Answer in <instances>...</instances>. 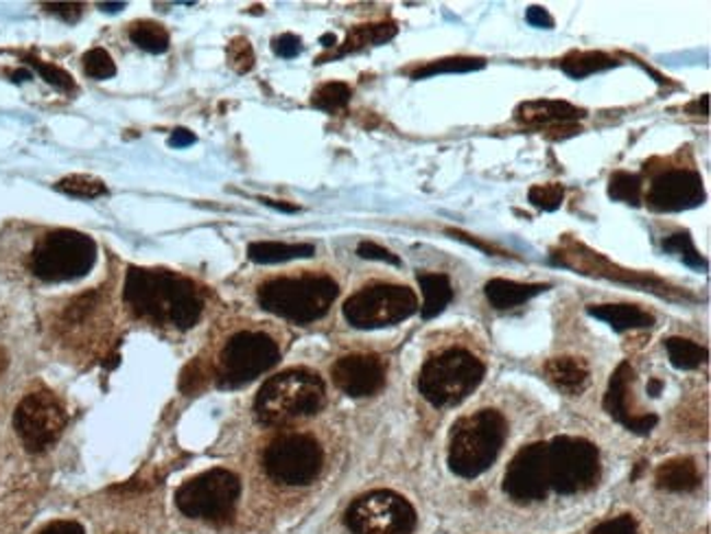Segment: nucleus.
<instances>
[{
  "label": "nucleus",
  "instance_id": "a19ab883",
  "mask_svg": "<svg viewBox=\"0 0 711 534\" xmlns=\"http://www.w3.org/2000/svg\"><path fill=\"white\" fill-rule=\"evenodd\" d=\"M204 384H206V375H204V368H202L199 362H193L191 366L184 368V373H182V382H180V388H182L184 393H195V390H199Z\"/></svg>",
  "mask_w": 711,
  "mask_h": 534
},
{
  "label": "nucleus",
  "instance_id": "4be33fe9",
  "mask_svg": "<svg viewBox=\"0 0 711 534\" xmlns=\"http://www.w3.org/2000/svg\"><path fill=\"white\" fill-rule=\"evenodd\" d=\"M546 289L548 285H528V283H515L506 279H493L486 283V298L495 309H513L543 294Z\"/></svg>",
  "mask_w": 711,
  "mask_h": 534
},
{
  "label": "nucleus",
  "instance_id": "6ab92c4d",
  "mask_svg": "<svg viewBox=\"0 0 711 534\" xmlns=\"http://www.w3.org/2000/svg\"><path fill=\"white\" fill-rule=\"evenodd\" d=\"M548 382L565 395H581L589 384V368L576 357H554L546 364Z\"/></svg>",
  "mask_w": 711,
  "mask_h": 534
},
{
  "label": "nucleus",
  "instance_id": "de8ad7c7",
  "mask_svg": "<svg viewBox=\"0 0 711 534\" xmlns=\"http://www.w3.org/2000/svg\"><path fill=\"white\" fill-rule=\"evenodd\" d=\"M125 7V2H101L99 9L107 11V13H114V11H121Z\"/></svg>",
  "mask_w": 711,
  "mask_h": 534
},
{
  "label": "nucleus",
  "instance_id": "bb28decb",
  "mask_svg": "<svg viewBox=\"0 0 711 534\" xmlns=\"http://www.w3.org/2000/svg\"><path fill=\"white\" fill-rule=\"evenodd\" d=\"M666 349H668L673 366L679 371H695L708 362V349H703L701 344H697L692 340L670 338L666 342Z\"/></svg>",
  "mask_w": 711,
  "mask_h": 534
},
{
  "label": "nucleus",
  "instance_id": "72a5a7b5",
  "mask_svg": "<svg viewBox=\"0 0 711 534\" xmlns=\"http://www.w3.org/2000/svg\"><path fill=\"white\" fill-rule=\"evenodd\" d=\"M563 197H565V189H563V184H557V182H550V184H537V186H532L530 193H528V200H530L537 208H541V211H546V213H552V211L561 208Z\"/></svg>",
  "mask_w": 711,
  "mask_h": 534
},
{
  "label": "nucleus",
  "instance_id": "37998d69",
  "mask_svg": "<svg viewBox=\"0 0 711 534\" xmlns=\"http://www.w3.org/2000/svg\"><path fill=\"white\" fill-rule=\"evenodd\" d=\"M526 20H528L532 26H541V29H552V26H554L552 15H550L548 9H543V7H530V9L526 11Z\"/></svg>",
  "mask_w": 711,
  "mask_h": 534
},
{
  "label": "nucleus",
  "instance_id": "9b49d317",
  "mask_svg": "<svg viewBox=\"0 0 711 534\" xmlns=\"http://www.w3.org/2000/svg\"><path fill=\"white\" fill-rule=\"evenodd\" d=\"M344 522L353 534H412L416 511L399 493L372 491L348 507Z\"/></svg>",
  "mask_w": 711,
  "mask_h": 534
},
{
  "label": "nucleus",
  "instance_id": "dca6fc26",
  "mask_svg": "<svg viewBox=\"0 0 711 534\" xmlns=\"http://www.w3.org/2000/svg\"><path fill=\"white\" fill-rule=\"evenodd\" d=\"M335 386L353 397H372L386 384V364L377 355H346L335 362L333 371Z\"/></svg>",
  "mask_w": 711,
  "mask_h": 534
},
{
  "label": "nucleus",
  "instance_id": "f03ea898",
  "mask_svg": "<svg viewBox=\"0 0 711 534\" xmlns=\"http://www.w3.org/2000/svg\"><path fill=\"white\" fill-rule=\"evenodd\" d=\"M324 404V382L311 371L294 368L270 377L261 386L254 399V417L263 425L278 428L318 414Z\"/></svg>",
  "mask_w": 711,
  "mask_h": 534
},
{
  "label": "nucleus",
  "instance_id": "aec40b11",
  "mask_svg": "<svg viewBox=\"0 0 711 534\" xmlns=\"http://www.w3.org/2000/svg\"><path fill=\"white\" fill-rule=\"evenodd\" d=\"M655 482L662 491H668V493H690V491L699 489L701 474L692 458H675V461L664 463L657 469Z\"/></svg>",
  "mask_w": 711,
  "mask_h": 534
},
{
  "label": "nucleus",
  "instance_id": "a18cd8bd",
  "mask_svg": "<svg viewBox=\"0 0 711 534\" xmlns=\"http://www.w3.org/2000/svg\"><path fill=\"white\" fill-rule=\"evenodd\" d=\"M193 143H195V134L188 132V129H184V127L173 129L171 136H169V145L171 147H186V145H193Z\"/></svg>",
  "mask_w": 711,
  "mask_h": 534
},
{
  "label": "nucleus",
  "instance_id": "5701e85b",
  "mask_svg": "<svg viewBox=\"0 0 711 534\" xmlns=\"http://www.w3.org/2000/svg\"><path fill=\"white\" fill-rule=\"evenodd\" d=\"M316 254V248L311 243H283V241H256L250 243L248 257L252 263L259 265H272V263H285L294 259H309Z\"/></svg>",
  "mask_w": 711,
  "mask_h": 534
},
{
  "label": "nucleus",
  "instance_id": "473e14b6",
  "mask_svg": "<svg viewBox=\"0 0 711 534\" xmlns=\"http://www.w3.org/2000/svg\"><path fill=\"white\" fill-rule=\"evenodd\" d=\"M664 250L666 252H673V254H679L684 259V263H688L690 268H697V270H706L708 268V261L695 248V241H692L690 232H677V235L668 237L664 241Z\"/></svg>",
  "mask_w": 711,
  "mask_h": 534
},
{
  "label": "nucleus",
  "instance_id": "f3484780",
  "mask_svg": "<svg viewBox=\"0 0 711 534\" xmlns=\"http://www.w3.org/2000/svg\"><path fill=\"white\" fill-rule=\"evenodd\" d=\"M633 379H635V371L631 368L629 362H622L611 377V384H609V390L605 397V410L620 425H624L629 432L651 434L660 419L655 414H633V410L629 408V390L633 386Z\"/></svg>",
  "mask_w": 711,
  "mask_h": 534
},
{
  "label": "nucleus",
  "instance_id": "b1692460",
  "mask_svg": "<svg viewBox=\"0 0 711 534\" xmlns=\"http://www.w3.org/2000/svg\"><path fill=\"white\" fill-rule=\"evenodd\" d=\"M418 285L423 289V307L421 314L425 320H432L445 311V307L454 300V287L447 274L421 272Z\"/></svg>",
  "mask_w": 711,
  "mask_h": 534
},
{
  "label": "nucleus",
  "instance_id": "09e8293b",
  "mask_svg": "<svg viewBox=\"0 0 711 534\" xmlns=\"http://www.w3.org/2000/svg\"><path fill=\"white\" fill-rule=\"evenodd\" d=\"M11 77H13V81H26V79H31V72L28 70H15Z\"/></svg>",
  "mask_w": 711,
  "mask_h": 534
},
{
  "label": "nucleus",
  "instance_id": "603ef678",
  "mask_svg": "<svg viewBox=\"0 0 711 534\" xmlns=\"http://www.w3.org/2000/svg\"><path fill=\"white\" fill-rule=\"evenodd\" d=\"M7 371V355H4V351H0V375Z\"/></svg>",
  "mask_w": 711,
  "mask_h": 534
},
{
  "label": "nucleus",
  "instance_id": "2eb2a0df",
  "mask_svg": "<svg viewBox=\"0 0 711 534\" xmlns=\"http://www.w3.org/2000/svg\"><path fill=\"white\" fill-rule=\"evenodd\" d=\"M706 202L703 180L697 171L675 169L662 173L649 193V206L657 213H681Z\"/></svg>",
  "mask_w": 711,
  "mask_h": 534
},
{
  "label": "nucleus",
  "instance_id": "6e6552de",
  "mask_svg": "<svg viewBox=\"0 0 711 534\" xmlns=\"http://www.w3.org/2000/svg\"><path fill=\"white\" fill-rule=\"evenodd\" d=\"M548 476L550 489L561 496L589 491L600 478L598 450L585 439H554L548 443Z\"/></svg>",
  "mask_w": 711,
  "mask_h": 534
},
{
  "label": "nucleus",
  "instance_id": "412c9836",
  "mask_svg": "<svg viewBox=\"0 0 711 534\" xmlns=\"http://www.w3.org/2000/svg\"><path fill=\"white\" fill-rule=\"evenodd\" d=\"M589 314L594 318L607 322L618 333H624L631 329H646V327L655 325V318L635 305H598V307L594 305V307H589Z\"/></svg>",
  "mask_w": 711,
  "mask_h": 534
},
{
  "label": "nucleus",
  "instance_id": "a878e982",
  "mask_svg": "<svg viewBox=\"0 0 711 534\" xmlns=\"http://www.w3.org/2000/svg\"><path fill=\"white\" fill-rule=\"evenodd\" d=\"M129 37L138 48H142L147 53H153V55L164 53L169 48V42H171L169 31L160 22H151V20H140V22L131 24Z\"/></svg>",
  "mask_w": 711,
  "mask_h": 534
},
{
  "label": "nucleus",
  "instance_id": "49530a36",
  "mask_svg": "<svg viewBox=\"0 0 711 534\" xmlns=\"http://www.w3.org/2000/svg\"><path fill=\"white\" fill-rule=\"evenodd\" d=\"M261 202L267 204V206H272V208L285 211V213H296V211H298V206H294V204H283V202H276V200H261Z\"/></svg>",
  "mask_w": 711,
  "mask_h": 534
},
{
  "label": "nucleus",
  "instance_id": "a211bd4d",
  "mask_svg": "<svg viewBox=\"0 0 711 534\" xmlns=\"http://www.w3.org/2000/svg\"><path fill=\"white\" fill-rule=\"evenodd\" d=\"M585 116V110L567 101H528L517 107V121L530 127H565Z\"/></svg>",
  "mask_w": 711,
  "mask_h": 534
},
{
  "label": "nucleus",
  "instance_id": "f8f14e48",
  "mask_svg": "<svg viewBox=\"0 0 711 534\" xmlns=\"http://www.w3.org/2000/svg\"><path fill=\"white\" fill-rule=\"evenodd\" d=\"M263 465L272 480L287 487H305L322 469V450L311 436L285 434L270 443L263 454Z\"/></svg>",
  "mask_w": 711,
  "mask_h": 534
},
{
  "label": "nucleus",
  "instance_id": "0eeeda50",
  "mask_svg": "<svg viewBox=\"0 0 711 534\" xmlns=\"http://www.w3.org/2000/svg\"><path fill=\"white\" fill-rule=\"evenodd\" d=\"M241 496V482L232 471L210 469L191 478L175 491V504L182 515L210 524L232 520Z\"/></svg>",
  "mask_w": 711,
  "mask_h": 534
},
{
  "label": "nucleus",
  "instance_id": "4c0bfd02",
  "mask_svg": "<svg viewBox=\"0 0 711 534\" xmlns=\"http://www.w3.org/2000/svg\"><path fill=\"white\" fill-rule=\"evenodd\" d=\"M357 254L362 259H370V261H383V263H390V265H401L399 257L392 254L390 250L377 246L375 241H362L359 248H357Z\"/></svg>",
  "mask_w": 711,
  "mask_h": 534
},
{
  "label": "nucleus",
  "instance_id": "c03bdc74",
  "mask_svg": "<svg viewBox=\"0 0 711 534\" xmlns=\"http://www.w3.org/2000/svg\"><path fill=\"white\" fill-rule=\"evenodd\" d=\"M37 534H85L77 522H53Z\"/></svg>",
  "mask_w": 711,
  "mask_h": 534
},
{
  "label": "nucleus",
  "instance_id": "ea45409f",
  "mask_svg": "<svg viewBox=\"0 0 711 534\" xmlns=\"http://www.w3.org/2000/svg\"><path fill=\"white\" fill-rule=\"evenodd\" d=\"M272 48H274V53H276L278 57L291 59V57L300 55V50H302V39H300L298 35H294V33H285V35H280V37H276V39L272 42Z\"/></svg>",
  "mask_w": 711,
  "mask_h": 534
},
{
  "label": "nucleus",
  "instance_id": "c756f323",
  "mask_svg": "<svg viewBox=\"0 0 711 534\" xmlns=\"http://www.w3.org/2000/svg\"><path fill=\"white\" fill-rule=\"evenodd\" d=\"M484 66H486V61L482 57H449V59H438V61H432V64L418 68L412 77L425 79V77L443 75V72H471V70H480Z\"/></svg>",
  "mask_w": 711,
  "mask_h": 534
},
{
  "label": "nucleus",
  "instance_id": "58836bf2",
  "mask_svg": "<svg viewBox=\"0 0 711 534\" xmlns=\"http://www.w3.org/2000/svg\"><path fill=\"white\" fill-rule=\"evenodd\" d=\"M592 534H640L638 533V522L631 515H622L616 520H609L600 526H596Z\"/></svg>",
  "mask_w": 711,
  "mask_h": 534
},
{
  "label": "nucleus",
  "instance_id": "7c9ffc66",
  "mask_svg": "<svg viewBox=\"0 0 711 534\" xmlns=\"http://www.w3.org/2000/svg\"><path fill=\"white\" fill-rule=\"evenodd\" d=\"M609 195L616 202L640 206V202H642V178L635 175V173H627V171L613 173L611 180H609Z\"/></svg>",
  "mask_w": 711,
  "mask_h": 534
},
{
  "label": "nucleus",
  "instance_id": "c9c22d12",
  "mask_svg": "<svg viewBox=\"0 0 711 534\" xmlns=\"http://www.w3.org/2000/svg\"><path fill=\"white\" fill-rule=\"evenodd\" d=\"M228 61L237 72H248L254 66V50L245 37H234L228 46Z\"/></svg>",
  "mask_w": 711,
  "mask_h": 534
},
{
  "label": "nucleus",
  "instance_id": "2f4dec72",
  "mask_svg": "<svg viewBox=\"0 0 711 534\" xmlns=\"http://www.w3.org/2000/svg\"><path fill=\"white\" fill-rule=\"evenodd\" d=\"M351 88L342 81H331V83H324L320 86L316 92H313V107L318 110H324V112H337L342 110L348 101H351Z\"/></svg>",
  "mask_w": 711,
  "mask_h": 534
},
{
  "label": "nucleus",
  "instance_id": "39448f33",
  "mask_svg": "<svg viewBox=\"0 0 711 534\" xmlns=\"http://www.w3.org/2000/svg\"><path fill=\"white\" fill-rule=\"evenodd\" d=\"M484 364L469 351H447L425 362L418 390L436 408H454L462 404L484 379Z\"/></svg>",
  "mask_w": 711,
  "mask_h": 534
},
{
  "label": "nucleus",
  "instance_id": "f257e3e1",
  "mask_svg": "<svg viewBox=\"0 0 711 534\" xmlns=\"http://www.w3.org/2000/svg\"><path fill=\"white\" fill-rule=\"evenodd\" d=\"M123 296L136 316L177 329H191L204 309L195 285L167 270L131 268Z\"/></svg>",
  "mask_w": 711,
  "mask_h": 534
},
{
  "label": "nucleus",
  "instance_id": "1a4fd4ad",
  "mask_svg": "<svg viewBox=\"0 0 711 534\" xmlns=\"http://www.w3.org/2000/svg\"><path fill=\"white\" fill-rule=\"evenodd\" d=\"M418 311V298L403 285H372L344 303V318L355 329H383Z\"/></svg>",
  "mask_w": 711,
  "mask_h": 534
},
{
  "label": "nucleus",
  "instance_id": "8fccbe9b",
  "mask_svg": "<svg viewBox=\"0 0 711 534\" xmlns=\"http://www.w3.org/2000/svg\"><path fill=\"white\" fill-rule=\"evenodd\" d=\"M662 393V382H651V386H649V395H653V397H657Z\"/></svg>",
  "mask_w": 711,
  "mask_h": 534
},
{
  "label": "nucleus",
  "instance_id": "e433bc0d",
  "mask_svg": "<svg viewBox=\"0 0 711 534\" xmlns=\"http://www.w3.org/2000/svg\"><path fill=\"white\" fill-rule=\"evenodd\" d=\"M28 64L55 88L59 90H72L74 88V79L70 77V72H66L64 68L55 66V64H46V61H39V59H28Z\"/></svg>",
  "mask_w": 711,
  "mask_h": 534
},
{
  "label": "nucleus",
  "instance_id": "c85d7f7f",
  "mask_svg": "<svg viewBox=\"0 0 711 534\" xmlns=\"http://www.w3.org/2000/svg\"><path fill=\"white\" fill-rule=\"evenodd\" d=\"M394 35H397V26H394L392 22H388V24H368V26H359V29H355V31L348 35V39H346L344 48L340 50V55L351 53V50H357V48H362V46H366V44H383V42L392 39Z\"/></svg>",
  "mask_w": 711,
  "mask_h": 534
},
{
  "label": "nucleus",
  "instance_id": "f704fd0d",
  "mask_svg": "<svg viewBox=\"0 0 711 534\" xmlns=\"http://www.w3.org/2000/svg\"><path fill=\"white\" fill-rule=\"evenodd\" d=\"M81 61L85 75L92 79H110L116 75V64L112 61L110 53L103 48H90Z\"/></svg>",
  "mask_w": 711,
  "mask_h": 534
},
{
  "label": "nucleus",
  "instance_id": "9d476101",
  "mask_svg": "<svg viewBox=\"0 0 711 534\" xmlns=\"http://www.w3.org/2000/svg\"><path fill=\"white\" fill-rule=\"evenodd\" d=\"M278 357V346L270 336L254 331L237 333L219 355L217 384L223 390L241 388L274 368Z\"/></svg>",
  "mask_w": 711,
  "mask_h": 534
},
{
  "label": "nucleus",
  "instance_id": "7ed1b4c3",
  "mask_svg": "<svg viewBox=\"0 0 711 534\" xmlns=\"http://www.w3.org/2000/svg\"><path fill=\"white\" fill-rule=\"evenodd\" d=\"M508 434L506 419L482 410L460 419L449 439V467L460 478H478L497 461Z\"/></svg>",
  "mask_w": 711,
  "mask_h": 534
},
{
  "label": "nucleus",
  "instance_id": "20e7f679",
  "mask_svg": "<svg viewBox=\"0 0 711 534\" xmlns=\"http://www.w3.org/2000/svg\"><path fill=\"white\" fill-rule=\"evenodd\" d=\"M337 294V283L329 276L276 279L259 289V305L285 320L309 325L331 309Z\"/></svg>",
  "mask_w": 711,
  "mask_h": 534
},
{
  "label": "nucleus",
  "instance_id": "3c124183",
  "mask_svg": "<svg viewBox=\"0 0 711 534\" xmlns=\"http://www.w3.org/2000/svg\"><path fill=\"white\" fill-rule=\"evenodd\" d=\"M322 44H324V46H333V44H335V35H331V33L324 35V37H322Z\"/></svg>",
  "mask_w": 711,
  "mask_h": 534
},
{
  "label": "nucleus",
  "instance_id": "423d86ee",
  "mask_svg": "<svg viewBox=\"0 0 711 534\" xmlns=\"http://www.w3.org/2000/svg\"><path fill=\"white\" fill-rule=\"evenodd\" d=\"M96 261V243L77 230H53L31 254V272L44 283H66L85 276Z\"/></svg>",
  "mask_w": 711,
  "mask_h": 534
},
{
  "label": "nucleus",
  "instance_id": "cd10ccee",
  "mask_svg": "<svg viewBox=\"0 0 711 534\" xmlns=\"http://www.w3.org/2000/svg\"><path fill=\"white\" fill-rule=\"evenodd\" d=\"M55 189L59 193H66L70 197H81V200H94V197H101L107 193V186L99 180V178H92V175H66L61 178Z\"/></svg>",
  "mask_w": 711,
  "mask_h": 534
},
{
  "label": "nucleus",
  "instance_id": "ddd939ff",
  "mask_svg": "<svg viewBox=\"0 0 711 534\" xmlns=\"http://www.w3.org/2000/svg\"><path fill=\"white\" fill-rule=\"evenodd\" d=\"M66 410L50 393H31L26 395L15 412L13 428L24 450L31 454H39L57 443L66 428Z\"/></svg>",
  "mask_w": 711,
  "mask_h": 534
},
{
  "label": "nucleus",
  "instance_id": "4468645a",
  "mask_svg": "<svg viewBox=\"0 0 711 534\" xmlns=\"http://www.w3.org/2000/svg\"><path fill=\"white\" fill-rule=\"evenodd\" d=\"M504 491L519 504L546 500L550 491L548 443L528 445L513 458L504 478Z\"/></svg>",
  "mask_w": 711,
  "mask_h": 534
},
{
  "label": "nucleus",
  "instance_id": "393cba45",
  "mask_svg": "<svg viewBox=\"0 0 711 534\" xmlns=\"http://www.w3.org/2000/svg\"><path fill=\"white\" fill-rule=\"evenodd\" d=\"M618 61L607 55V53H600V50H587V53H572L567 55L561 66L563 70L574 77V79H585L589 75H596V72H603V70H609L613 68Z\"/></svg>",
  "mask_w": 711,
  "mask_h": 534
},
{
  "label": "nucleus",
  "instance_id": "79ce46f5",
  "mask_svg": "<svg viewBox=\"0 0 711 534\" xmlns=\"http://www.w3.org/2000/svg\"><path fill=\"white\" fill-rule=\"evenodd\" d=\"M44 7L48 11L61 15L68 22H74L81 15V11H83V4H79V2H46Z\"/></svg>",
  "mask_w": 711,
  "mask_h": 534
}]
</instances>
